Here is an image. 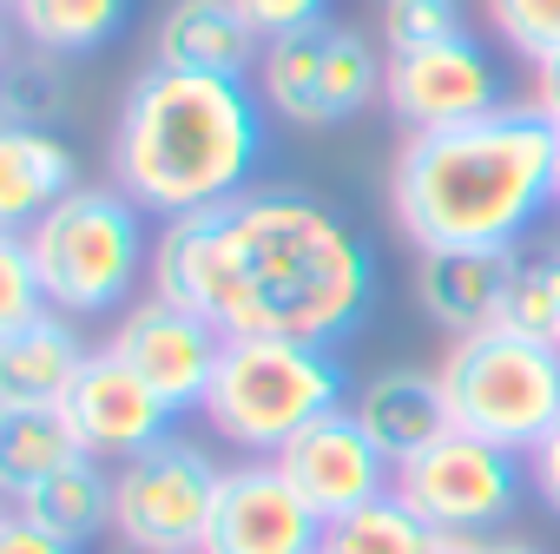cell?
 <instances>
[{
  "mask_svg": "<svg viewBox=\"0 0 560 554\" xmlns=\"http://www.w3.org/2000/svg\"><path fill=\"white\" fill-rule=\"evenodd\" d=\"M350 409H357V423L376 436V449L389 462H409V455H422L429 442H442L455 429L442 377H422V370H383V377H370Z\"/></svg>",
  "mask_w": 560,
  "mask_h": 554,
  "instance_id": "cell-19",
  "label": "cell"
},
{
  "mask_svg": "<svg viewBox=\"0 0 560 554\" xmlns=\"http://www.w3.org/2000/svg\"><path fill=\"white\" fill-rule=\"evenodd\" d=\"M67 192H80V165L54 126H0V231H34V218H47Z\"/></svg>",
  "mask_w": 560,
  "mask_h": 554,
  "instance_id": "cell-17",
  "label": "cell"
},
{
  "mask_svg": "<svg viewBox=\"0 0 560 554\" xmlns=\"http://www.w3.org/2000/svg\"><path fill=\"white\" fill-rule=\"evenodd\" d=\"M553 350H560V337H553Z\"/></svg>",
  "mask_w": 560,
  "mask_h": 554,
  "instance_id": "cell-35",
  "label": "cell"
},
{
  "mask_svg": "<svg viewBox=\"0 0 560 554\" xmlns=\"http://www.w3.org/2000/svg\"><path fill=\"white\" fill-rule=\"evenodd\" d=\"M8 515L60 534L67 547H86L100 528H113V475L86 455V462H73V469H60V475L34 482L21 495H8Z\"/></svg>",
  "mask_w": 560,
  "mask_h": 554,
  "instance_id": "cell-20",
  "label": "cell"
},
{
  "mask_svg": "<svg viewBox=\"0 0 560 554\" xmlns=\"http://www.w3.org/2000/svg\"><path fill=\"white\" fill-rule=\"evenodd\" d=\"M553 205H560V159H553Z\"/></svg>",
  "mask_w": 560,
  "mask_h": 554,
  "instance_id": "cell-34",
  "label": "cell"
},
{
  "mask_svg": "<svg viewBox=\"0 0 560 554\" xmlns=\"http://www.w3.org/2000/svg\"><path fill=\"white\" fill-rule=\"evenodd\" d=\"M0 554H80V547H67L60 534H47V528L8 515V521H0Z\"/></svg>",
  "mask_w": 560,
  "mask_h": 554,
  "instance_id": "cell-31",
  "label": "cell"
},
{
  "mask_svg": "<svg viewBox=\"0 0 560 554\" xmlns=\"http://www.w3.org/2000/svg\"><path fill=\"white\" fill-rule=\"evenodd\" d=\"M514 251H416V304L429 311V324H442L448 337L494 331Z\"/></svg>",
  "mask_w": 560,
  "mask_h": 554,
  "instance_id": "cell-16",
  "label": "cell"
},
{
  "mask_svg": "<svg viewBox=\"0 0 560 554\" xmlns=\"http://www.w3.org/2000/svg\"><path fill=\"white\" fill-rule=\"evenodd\" d=\"M113 185L145 218H191L237 192H250L264 165V113L244 80L145 67L113 119L106 146Z\"/></svg>",
  "mask_w": 560,
  "mask_h": 554,
  "instance_id": "cell-3",
  "label": "cell"
},
{
  "mask_svg": "<svg viewBox=\"0 0 560 554\" xmlns=\"http://www.w3.org/2000/svg\"><path fill=\"white\" fill-rule=\"evenodd\" d=\"M152 60L178 67V73L250 80V67L264 60V34L250 27L237 0H172L152 34Z\"/></svg>",
  "mask_w": 560,
  "mask_h": 554,
  "instance_id": "cell-15",
  "label": "cell"
},
{
  "mask_svg": "<svg viewBox=\"0 0 560 554\" xmlns=\"http://www.w3.org/2000/svg\"><path fill=\"white\" fill-rule=\"evenodd\" d=\"M455 554H540V547H527V541H455Z\"/></svg>",
  "mask_w": 560,
  "mask_h": 554,
  "instance_id": "cell-33",
  "label": "cell"
},
{
  "mask_svg": "<svg viewBox=\"0 0 560 554\" xmlns=\"http://www.w3.org/2000/svg\"><path fill=\"white\" fill-rule=\"evenodd\" d=\"M435 377L455 429L501 442L514 455H534L540 436L560 423V350L540 337H514V331L455 337Z\"/></svg>",
  "mask_w": 560,
  "mask_h": 554,
  "instance_id": "cell-6",
  "label": "cell"
},
{
  "mask_svg": "<svg viewBox=\"0 0 560 554\" xmlns=\"http://www.w3.org/2000/svg\"><path fill=\"white\" fill-rule=\"evenodd\" d=\"M67 423H73V436H80V449L93 455V462H132V455H145L152 442H165L172 436V403L126 363V357H113V350H93L86 357V370L73 377V390H67Z\"/></svg>",
  "mask_w": 560,
  "mask_h": 554,
  "instance_id": "cell-14",
  "label": "cell"
},
{
  "mask_svg": "<svg viewBox=\"0 0 560 554\" xmlns=\"http://www.w3.org/2000/svg\"><path fill=\"white\" fill-rule=\"evenodd\" d=\"M8 8H14V27L27 34L34 54L80 60V54H100L126 27L132 0H8Z\"/></svg>",
  "mask_w": 560,
  "mask_h": 554,
  "instance_id": "cell-22",
  "label": "cell"
},
{
  "mask_svg": "<svg viewBox=\"0 0 560 554\" xmlns=\"http://www.w3.org/2000/svg\"><path fill=\"white\" fill-rule=\"evenodd\" d=\"M455 34H468L462 0H383V54L435 47V41H455Z\"/></svg>",
  "mask_w": 560,
  "mask_h": 554,
  "instance_id": "cell-26",
  "label": "cell"
},
{
  "mask_svg": "<svg viewBox=\"0 0 560 554\" xmlns=\"http://www.w3.org/2000/svg\"><path fill=\"white\" fill-rule=\"evenodd\" d=\"M534 113H540V119L560 132V54L534 67Z\"/></svg>",
  "mask_w": 560,
  "mask_h": 554,
  "instance_id": "cell-32",
  "label": "cell"
},
{
  "mask_svg": "<svg viewBox=\"0 0 560 554\" xmlns=\"http://www.w3.org/2000/svg\"><path fill=\"white\" fill-rule=\"evenodd\" d=\"M383 100L409 132H448L501 113V67L475 34L435 41V47H402L383 67Z\"/></svg>",
  "mask_w": 560,
  "mask_h": 554,
  "instance_id": "cell-10",
  "label": "cell"
},
{
  "mask_svg": "<svg viewBox=\"0 0 560 554\" xmlns=\"http://www.w3.org/2000/svg\"><path fill=\"white\" fill-rule=\"evenodd\" d=\"M47 285H40V270H34V251L21 231L0 238V331H21L34 318H47Z\"/></svg>",
  "mask_w": 560,
  "mask_h": 554,
  "instance_id": "cell-27",
  "label": "cell"
},
{
  "mask_svg": "<svg viewBox=\"0 0 560 554\" xmlns=\"http://www.w3.org/2000/svg\"><path fill=\"white\" fill-rule=\"evenodd\" d=\"M21 238L34 251L47 304L60 318H106V311H119L132 298L139 277H152L145 211L119 185H80V192H67Z\"/></svg>",
  "mask_w": 560,
  "mask_h": 554,
  "instance_id": "cell-5",
  "label": "cell"
},
{
  "mask_svg": "<svg viewBox=\"0 0 560 554\" xmlns=\"http://www.w3.org/2000/svg\"><path fill=\"white\" fill-rule=\"evenodd\" d=\"M343 363L330 344L304 337H224L218 377L205 390V423L244 455H284L317 416L343 409Z\"/></svg>",
  "mask_w": 560,
  "mask_h": 554,
  "instance_id": "cell-4",
  "label": "cell"
},
{
  "mask_svg": "<svg viewBox=\"0 0 560 554\" xmlns=\"http://www.w3.org/2000/svg\"><path fill=\"white\" fill-rule=\"evenodd\" d=\"M152 291L198 311L218 337H304L337 350L370 318L376 257L324 198L250 185L159 231Z\"/></svg>",
  "mask_w": 560,
  "mask_h": 554,
  "instance_id": "cell-1",
  "label": "cell"
},
{
  "mask_svg": "<svg viewBox=\"0 0 560 554\" xmlns=\"http://www.w3.org/2000/svg\"><path fill=\"white\" fill-rule=\"evenodd\" d=\"M237 8L250 14V27H257L264 41H277V34H298V27H317V21H330V0H237Z\"/></svg>",
  "mask_w": 560,
  "mask_h": 554,
  "instance_id": "cell-29",
  "label": "cell"
},
{
  "mask_svg": "<svg viewBox=\"0 0 560 554\" xmlns=\"http://www.w3.org/2000/svg\"><path fill=\"white\" fill-rule=\"evenodd\" d=\"M560 132L534 106H501L475 126L409 132L389 172V211L416 251H514L553 205Z\"/></svg>",
  "mask_w": 560,
  "mask_h": 554,
  "instance_id": "cell-2",
  "label": "cell"
},
{
  "mask_svg": "<svg viewBox=\"0 0 560 554\" xmlns=\"http://www.w3.org/2000/svg\"><path fill=\"white\" fill-rule=\"evenodd\" d=\"M383 67L389 54L370 47V34L343 27V21H317L298 34L264 41V100L270 113H284L298 126H343L357 119L376 93H383Z\"/></svg>",
  "mask_w": 560,
  "mask_h": 554,
  "instance_id": "cell-9",
  "label": "cell"
},
{
  "mask_svg": "<svg viewBox=\"0 0 560 554\" xmlns=\"http://www.w3.org/2000/svg\"><path fill=\"white\" fill-rule=\"evenodd\" d=\"M198 554H205V547H198Z\"/></svg>",
  "mask_w": 560,
  "mask_h": 554,
  "instance_id": "cell-36",
  "label": "cell"
},
{
  "mask_svg": "<svg viewBox=\"0 0 560 554\" xmlns=\"http://www.w3.org/2000/svg\"><path fill=\"white\" fill-rule=\"evenodd\" d=\"M270 462L291 475V488L311 501V515L324 528L357 515V508H370V501H383L396 488V462L376 449V436L357 423L350 403L317 416L298 442H284V455H270Z\"/></svg>",
  "mask_w": 560,
  "mask_h": 554,
  "instance_id": "cell-11",
  "label": "cell"
},
{
  "mask_svg": "<svg viewBox=\"0 0 560 554\" xmlns=\"http://www.w3.org/2000/svg\"><path fill=\"white\" fill-rule=\"evenodd\" d=\"M488 21H494L501 47L534 67L560 54V0H488Z\"/></svg>",
  "mask_w": 560,
  "mask_h": 554,
  "instance_id": "cell-25",
  "label": "cell"
},
{
  "mask_svg": "<svg viewBox=\"0 0 560 554\" xmlns=\"http://www.w3.org/2000/svg\"><path fill=\"white\" fill-rule=\"evenodd\" d=\"M514 337H560V244L547 251H514V277H508V298H501V324Z\"/></svg>",
  "mask_w": 560,
  "mask_h": 554,
  "instance_id": "cell-24",
  "label": "cell"
},
{
  "mask_svg": "<svg viewBox=\"0 0 560 554\" xmlns=\"http://www.w3.org/2000/svg\"><path fill=\"white\" fill-rule=\"evenodd\" d=\"M317 547H324V521L270 455L224 469L205 554H317Z\"/></svg>",
  "mask_w": 560,
  "mask_h": 554,
  "instance_id": "cell-13",
  "label": "cell"
},
{
  "mask_svg": "<svg viewBox=\"0 0 560 554\" xmlns=\"http://www.w3.org/2000/svg\"><path fill=\"white\" fill-rule=\"evenodd\" d=\"M86 462L67 409H0V488L21 495L60 469Z\"/></svg>",
  "mask_w": 560,
  "mask_h": 554,
  "instance_id": "cell-21",
  "label": "cell"
},
{
  "mask_svg": "<svg viewBox=\"0 0 560 554\" xmlns=\"http://www.w3.org/2000/svg\"><path fill=\"white\" fill-rule=\"evenodd\" d=\"M527 482H534V495L560 515V423H553V429L540 436V449L527 455Z\"/></svg>",
  "mask_w": 560,
  "mask_h": 554,
  "instance_id": "cell-30",
  "label": "cell"
},
{
  "mask_svg": "<svg viewBox=\"0 0 560 554\" xmlns=\"http://www.w3.org/2000/svg\"><path fill=\"white\" fill-rule=\"evenodd\" d=\"M224 469L185 442L165 436L145 455L113 469V534L126 554H198L211 534V508H218Z\"/></svg>",
  "mask_w": 560,
  "mask_h": 554,
  "instance_id": "cell-7",
  "label": "cell"
},
{
  "mask_svg": "<svg viewBox=\"0 0 560 554\" xmlns=\"http://www.w3.org/2000/svg\"><path fill=\"white\" fill-rule=\"evenodd\" d=\"M317 554H455V534H435L422 515H409L396 495H383V501L330 521Z\"/></svg>",
  "mask_w": 560,
  "mask_h": 554,
  "instance_id": "cell-23",
  "label": "cell"
},
{
  "mask_svg": "<svg viewBox=\"0 0 560 554\" xmlns=\"http://www.w3.org/2000/svg\"><path fill=\"white\" fill-rule=\"evenodd\" d=\"M40 60H47V54H40ZM40 60H14V67H8V119L40 126V119L60 106V80H40Z\"/></svg>",
  "mask_w": 560,
  "mask_h": 554,
  "instance_id": "cell-28",
  "label": "cell"
},
{
  "mask_svg": "<svg viewBox=\"0 0 560 554\" xmlns=\"http://www.w3.org/2000/svg\"><path fill=\"white\" fill-rule=\"evenodd\" d=\"M86 357L93 350L80 344V331L60 311L21 331H0V409H60Z\"/></svg>",
  "mask_w": 560,
  "mask_h": 554,
  "instance_id": "cell-18",
  "label": "cell"
},
{
  "mask_svg": "<svg viewBox=\"0 0 560 554\" xmlns=\"http://www.w3.org/2000/svg\"><path fill=\"white\" fill-rule=\"evenodd\" d=\"M106 350L126 357V363L185 416V409H205V390H211V377H218L224 337H218L198 311H185V304H172V298L152 291V298H139V304L119 311Z\"/></svg>",
  "mask_w": 560,
  "mask_h": 554,
  "instance_id": "cell-12",
  "label": "cell"
},
{
  "mask_svg": "<svg viewBox=\"0 0 560 554\" xmlns=\"http://www.w3.org/2000/svg\"><path fill=\"white\" fill-rule=\"evenodd\" d=\"M521 488H527V455H514L501 442H481L468 429H448L422 455L396 462V488L389 495L409 515H422L435 534L481 541L488 528H501L521 508Z\"/></svg>",
  "mask_w": 560,
  "mask_h": 554,
  "instance_id": "cell-8",
  "label": "cell"
}]
</instances>
